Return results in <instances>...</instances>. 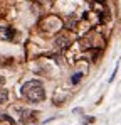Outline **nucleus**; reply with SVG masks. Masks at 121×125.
<instances>
[{"label": "nucleus", "instance_id": "obj_1", "mask_svg": "<svg viewBox=\"0 0 121 125\" xmlns=\"http://www.w3.org/2000/svg\"><path fill=\"white\" fill-rule=\"evenodd\" d=\"M22 96L30 103H40L45 100V90L39 80H29L22 86Z\"/></svg>", "mask_w": 121, "mask_h": 125}, {"label": "nucleus", "instance_id": "obj_2", "mask_svg": "<svg viewBox=\"0 0 121 125\" xmlns=\"http://www.w3.org/2000/svg\"><path fill=\"white\" fill-rule=\"evenodd\" d=\"M69 44H71V39H69L67 34H59V36L56 37V41H54L56 49H66Z\"/></svg>", "mask_w": 121, "mask_h": 125}, {"label": "nucleus", "instance_id": "obj_3", "mask_svg": "<svg viewBox=\"0 0 121 125\" xmlns=\"http://www.w3.org/2000/svg\"><path fill=\"white\" fill-rule=\"evenodd\" d=\"M14 29L7 27V25H0V39L2 41H12L14 39Z\"/></svg>", "mask_w": 121, "mask_h": 125}, {"label": "nucleus", "instance_id": "obj_4", "mask_svg": "<svg viewBox=\"0 0 121 125\" xmlns=\"http://www.w3.org/2000/svg\"><path fill=\"white\" fill-rule=\"evenodd\" d=\"M66 25H67L69 29H74V27H76V15H69V17H67V22H66Z\"/></svg>", "mask_w": 121, "mask_h": 125}, {"label": "nucleus", "instance_id": "obj_5", "mask_svg": "<svg viewBox=\"0 0 121 125\" xmlns=\"http://www.w3.org/2000/svg\"><path fill=\"white\" fill-rule=\"evenodd\" d=\"M7 100H9V91H7V90L0 91V105H3Z\"/></svg>", "mask_w": 121, "mask_h": 125}, {"label": "nucleus", "instance_id": "obj_6", "mask_svg": "<svg viewBox=\"0 0 121 125\" xmlns=\"http://www.w3.org/2000/svg\"><path fill=\"white\" fill-rule=\"evenodd\" d=\"M81 78H82V73H76L72 78H71V83L72 84H76V83H79L81 81Z\"/></svg>", "mask_w": 121, "mask_h": 125}, {"label": "nucleus", "instance_id": "obj_7", "mask_svg": "<svg viewBox=\"0 0 121 125\" xmlns=\"http://www.w3.org/2000/svg\"><path fill=\"white\" fill-rule=\"evenodd\" d=\"M5 83V80H3V78H2V76H0V86H2V84Z\"/></svg>", "mask_w": 121, "mask_h": 125}]
</instances>
